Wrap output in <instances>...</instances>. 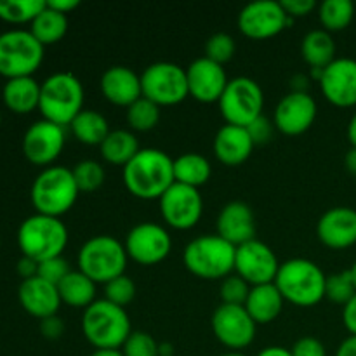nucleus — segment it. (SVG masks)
<instances>
[{"label":"nucleus","instance_id":"1","mask_svg":"<svg viewBox=\"0 0 356 356\" xmlns=\"http://www.w3.org/2000/svg\"><path fill=\"white\" fill-rule=\"evenodd\" d=\"M124 184L131 195L141 200H160L176 183L174 160L156 148L139 149L138 155L124 167Z\"/></svg>","mask_w":356,"mask_h":356},{"label":"nucleus","instance_id":"2","mask_svg":"<svg viewBox=\"0 0 356 356\" xmlns=\"http://www.w3.org/2000/svg\"><path fill=\"white\" fill-rule=\"evenodd\" d=\"M325 280L327 275L318 264L305 257H294L280 264L275 285L291 305L312 308L325 299Z\"/></svg>","mask_w":356,"mask_h":356},{"label":"nucleus","instance_id":"3","mask_svg":"<svg viewBox=\"0 0 356 356\" xmlns=\"http://www.w3.org/2000/svg\"><path fill=\"white\" fill-rule=\"evenodd\" d=\"M82 332L96 350H122L132 334V327L125 308L106 299H96L83 309Z\"/></svg>","mask_w":356,"mask_h":356},{"label":"nucleus","instance_id":"4","mask_svg":"<svg viewBox=\"0 0 356 356\" xmlns=\"http://www.w3.org/2000/svg\"><path fill=\"white\" fill-rule=\"evenodd\" d=\"M83 86L73 73L58 72L40 86V110L44 120L70 127L73 118L83 110Z\"/></svg>","mask_w":356,"mask_h":356},{"label":"nucleus","instance_id":"5","mask_svg":"<svg viewBox=\"0 0 356 356\" xmlns=\"http://www.w3.org/2000/svg\"><path fill=\"white\" fill-rule=\"evenodd\" d=\"M236 247L216 235H202L191 240L183 252L186 270L202 280H221L235 271Z\"/></svg>","mask_w":356,"mask_h":356},{"label":"nucleus","instance_id":"6","mask_svg":"<svg viewBox=\"0 0 356 356\" xmlns=\"http://www.w3.org/2000/svg\"><path fill=\"white\" fill-rule=\"evenodd\" d=\"M73 170L68 167H45L31 184V204L37 214L61 218L75 205L79 198Z\"/></svg>","mask_w":356,"mask_h":356},{"label":"nucleus","instance_id":"7","mask_svg":"<svg viewBox=\"0 0 356 356\" xmlns=\"http://www.w3.org/2000/svg\"><path fill=\"white\" fill-rule=\"evenodd\" d=\"M17 245L23 256L42 263L63 256V250L68 245V229L59 218L33 214L21 222Z\"/></svg>","mask_w":356,"mask_h":356},{"label":"nucleus","instance_id":"8","mask_svg":"<svg viewBox=\"0 0 356 356\" xmlns=\"http://www.w3.org/2000/svg\"><path fill=\"white\" fill-rule=\"evenodd\" d=\"M127 250L124 243L110 235H97L87 240L79 250V271L89 277L94 284L106 285L108 282L125 275Z\"/></svg>","mask_w":356,"mask_h":356},{"label":"nucleus","instance_id":"9","mask_svg":"<svg viewBox=\"0 0 356 356\" xmlns=\"http://www.w3.org/2000/svg\"><path fill=\"white\" fill-rule=\"evenodd\" d=\"M44 49L26 30L0 33V75L7 80L33 76L44 61Z\"/></svg>","mask_w":356,"mask_h":356},{"label":"nucleus","instance_id":"10","mask_svg":"<svg viewBox=\"0 0 356 356\" xmlns=\"http://www.w3.org/2000/svg\"><path fill=\"white\" fill-rule=\"evenodd\" d=\"M218 104L226 124L249 127L263 115L264 94L256 80L249 76H236L229 80Z\"/></svg>","mask_w":356,"mask_h":356},{"label":"nucleus","instance_id":"11","mask_svg":"<svg viewBox=\"0 0 356 356\" xmlns=\"http://www.w3.org/2000/svg\"><path fill=\"white\" fill-rule=\"evenodd\" d=\"M143 97L159 106H176L190 96L186 70L176 63L159 61L141 73Z\"/></svg>","mask_w":356,"mask_h":356},{"label":"nucleus","instance_id":"12","mask_svg":"<svg viewBox=\"0 0 356 356\" xmlns=\"http://www.w3.org/2000/svg\"><path fill=\"white\" fill-rule=\"evenodd\" d=\"M216 339L232 351H242L256 339L257 323L245 306L221 305L216 308L211 320Z\"/></svg>","mask_w":356,"mask_h":356},{"label":"nucleus","instance_id":"13","mask_svg":"<svg viewBox=\"0 0 356 356\" xmlns=\"http://www.w3.org/2000/svg\"><path fill=\"white\" fill-rule=\"evenodd\" d=\"M124 247L129 259L141 266H155L169 257L172 240L163 226L156 222H141L127 233Z\"/></svg>","mask_w":356,"mask_h":356},{"label":"nucleus","instance_id":"14","mask_svg":"<svg viewBox=\"0 0 356 356\" xmlns=\"http://www.w3.org/2000/svg\"><path fill=\"white\" fill-rule=\"evenodd\" d=\"M289 24H292V17H289L282 3L275 0L250 2L238 14V30L252 40L277 37Z\"/></svg>","mask_w":356,"mask_h":356},{"label":"nucleus","instance_id":"15","mask_svg":"<svg viewBox=\"0 0 356 356\" xmlns=\"http://www.w3.org/2000/svg\"><path fill=\"white\" fill-rule=\"evenodd\" d=\"M160 214L167 226L179 232L195 228L204 212V200L198 188L174 183L159 200Z\"/></svg>","mask_w":356,"mask_h":356},{"label":"nucleus","instance_id":"16","mask_svg":"<svg viewBox=\"0 0 356 356\" xmlns=\"http://www.w3.org/2000/svg\"><path fill=\"white\" fill-rule=\"evenodd\" d=\"M278 270H280V263H278L277 254L261 240L254 238L236 247L235 273L242 277L250 287L273 284Z\"/></svg>","mask_w":356,"mask_h":356},{"label":"nucleus","instance_id":"17","mask_svg":"<svg viewBox=\"0 0 356 356\" xmlns=\"http://www.w3.org/2000/svg\"><path fill=\"white\" fill-rule=\"evenodd\" d=\"M65 127L49 120H38L23 136V153L33 165H51L65 148Z\"/></svg>","mask_w":356,"mask_h":356},{"label":"nucleus","instance_id":"18","mask_svg":"<svg viewBox=\"0 0 356 356\" xmlns=\"http://www.w3.org/2000/svg\"><path fill=\"white\" fill-rule=\"evenodd\" d=\"M323 97L337 108L356 106V61L336 58L318 79Z\"/></svg>","mask_w":356,"mask_h":356},{"label":"nucleus","instance_id":"19","mask_svg":"<svg viewBox=\"0 0 356 356\" xmlns=\"http://www.w3.org/2000/svg\"><path fill=\"white\" fill-rule=\"evenodd\" d=\"M316 113V101L308 92H289L277 104L275 129L285 136H301L315 124Z\"/></svg>","mask_w":356,"mask_h":356},{"label":"nucleus","instance_id":"20","mask_svg":"<svg viewBox=\"0 0 356 356\" xmlns=\"http://www.w3.org/2000/svg\"><path fill=\"white\" fill-rule=\"evenodd\" d=\"M188 89L190 96L197 99L198 103H219L226 86H228V76L225 68L218 63L211 61L204 56L191 63L186 68Z\"/></svg>","mask_w":356,"mask_h":356},{"label":"nucleus","instance_id":"21","mask_svg":"<svg viewBox=\"0 0 356 356\" xmlns=\"http://www.w3.org/2000/svg\"><path fill=\"white\" fill-rule=\"evenodd\" d=\"M316 235L325 247L343 250L356 243V211L351 207L329 209L316 225Z\"/></svg>","mask_w":356,"mask_h":356},{"label":"nucleus","instance_id":"22","mask_svg":"<svg viewBox=\"0 0 356 356\" xmlns=\"http://www.w3.org/2000/svg\"><path fill=\"white\" fill-rule=\"evenodd\" d=\"M216 228L218 235L232 245L240 247L250 242L256 238V218L252 209L245 202H229L219 212Z\"/></svg>","mask_w":356,"mask_h":356},{"label":"nucleus","instance_id":"23","mask_svg":"<svg viewBox=\"0 0 356 356\" xmlns=\"http://www.w3.org/2000/svg\"><path fill=\"white\" fill-rule=\"evenodd\" d=\"M101 94L108 103L129 108L143 97L141 75L129 66H110L101 76Z\"/></svg>","mask_w":356,"mask_h":356},{"label":"nucleus","instance_id":"24","mask_svg":"<svg viewBox=\"0 0 356 356\" xmlns=\"http://www.w3.org/2000/svg\"><path fill=\"white\" fill-rule=\"evenodd\" d=\"M17 299L24 312L38 320L58 315L61 306L58 287L38 277L21 282L17 289Z\"/></svg>","mask_w":356,"mask_h":356},{"label":"nucleus","instance_id":"25","mask_svg":"<svg viewBox=\"0 0 356 356\" xmlns=\"http://www.w3.org/2000/svg\"><path fill=\"white\" fill-rule=\"evenodd\" d=\"M212 149L219 162L228 167H236L249 160V156L252 155L254 143L245 127L226 124L216 132Z\"/></svg>","mask_w":356,"mask_h":356},{"label":"nucleus","instance_id":"26","mask_svg":"<svg viewBox=\"0 0 356 356\" xmlns=\"http://www.w3.org/2000/svg\"><path fill=\"white\" fill-rule=\"evenodd\" d=\"M284 296L273 284H264L250 287L249 298L245 301V309L252 316L257 325H266L275 322L284 309Z\"/></svg>","mask_w":356,"mask_h":356},{"label":"nucleus","instance_id":"27","mask_svg":"<svg viewBox=\"0 0 356 356\" xmlns=\"http://www.w3.org/2000/svg\"><path fill=\"white\" fill-rule=\"evenodd\" d=\"M40 86L33 76H19L7 80L2 89V97L6 106L13 113L26 115L38 110L40 103Z\"/></svg>","mask_w":356,"mask_h":356},{"label":"nucleus","instance_id":"28","mask_svg":"<svg viewBox=\"0 0 356 356\" xmlns=\"http://www.w3.org/2000/svg\"><path fill=\"white\" fill-rule=\"evenodd\" d=\"M301 56L312 70H325L336 59V42L332 33L322 30H313L301 40Z\"/></svg>","mask_w":356,"mask_h":356},{"label":"nucleus","instance_id":"29","mask_svg":"<svg viewBox=\"0 0 356 356\" xmlns=\"http://www.w3.org/2000/svg\"><path fill=\"white\" fill-rule=\"evenodd\" d=\"M73 138L87 146H101L110 134V124L99 111L82 110L70 124Z\"/></svg>","mask_w":356,"mask_h":356},{"label":"nucleus","instance_id":"30","mask_svg":"<svg viewBox=\"0 0 356 356\" xmlns=\"http://www.w3.org/2000/svg\"><path fill=\"white\" fill-rule=\"evenodd\" d=\"M61 302L76 309H86L96 301V284L82 271H70L58 285Z\"/></svg>","mask_w":356,"mask_h":356},{"label":"nucleus","instance_id":"31","mask_svg":"<svg viewBox=\"0 0 356 356\" xmlns=\"http://www.w3.org/2000/svg\"><path fill=\"white\" fill-rule=\"evenodd\" d=\"M101 156L111 165L125 167L139 153V141L132 131L117 129L108 134L99 146Z\"/></svg>","mask_w":356,"mask_h":356},{"label":"nucleus","instance_id":"32","mask_svg":"<svg viewBox=\"0 0 356 356\" xmlns=\"http://www.w3.org/2000/svg\"><path fill=\"white\" fill-rule=\"evenodd\" d=\"M211 162L200 153H184L174 159V179L179 184L200 188L211 179Z\"/></svg>","mask_w":356,"mask_h":356},{"label":"nucleus","instance_id":"33","mask_svg":"<svg viewBox=\"0 0 356 356\" xmlns=\"http://www.w3.org/2000/svg\"><path fill=\"white\" fill-rule=\"evenodd\" d=\"M68 31V16L51 9L45 3V9L31 21L30 33L40 42L42 45H52L63 40Z\"/></svg>","mask_w":356,"mask_h":356},{"label":"nucleus","instance_id":"34","mask_svg":"<svg viewBox=\"0 0 356 356\" xmlns=\"http://www.w3.org/2000/svg\"><path fill=\"white\" fill-rule=\"evenodd\" d=\"M318 17L323 30L329 33L346 30L355 17V6L351 0H325L318 6Z\"/></svg>","mask_w":356,"mask_h":356},{"label":"nucleus","instance_id":"35","mask_svg":"<svg viewBox=\"0 0 356 356\" xmlns=\"http://www.w3.org/2000/svg\"><path fill=\"white\" fill-rule=\"evenodd\" d=\"M45 0H0V19L6 23H30L45 9Z\"/></svg>","mask_w":356,"mask_h":356},{"label":"nucleus","instance_id":"36","mask_svg":"<svg viewBox=\"0 0 356 356\" xmlns=\"http://www.w3.org/2000/svg\"><path fill=\"white\" fill-rule=\"evenodd\" d=\"M160 122V106L146 97H139L127 108V124L132 132H148Z\"/></svg>","mask_w":356,"mask_h":356},{"label":"nucleus","instance_id":"37","mask_svg":"<svg viewBox=\"0 0 356 356\" xmlns=\"http://www.w3.org/2000/svg\"><path fill=\"white\" fill-rule=\"evenodd\" d=\"M72 170L80 193H92V191L99 190L106 177L103 165L96 160H82Z\"/></svg>","mask_w":356,"mask_h":356},{"label":"nucleus","instance_id":"38","mask_svg":"<svg viewBox=\"0 0 356 356\" xmlns=\"http://www.w3.org/2000/svg\"><path fill=\"white\" fill-rule=\"evenodd\" d=\"M356 296V287L351 278L350 270L332 273L325 280V298L336 305L344 306L351 301Z\"/></svg>","mask_w":356,"mask_h":356},{"label":"nucleus","instance_id":"39","mask_svg":"<svg viewBox=\"0 0 356 356\" xmlns=\"http://www.w3.org/2000/svg\"><path fill=\"white\" fill-rule=\"evenodd\" d=\"M236 45L233 40L232 35L225 33V31H219V33L211 35L205 42V58L211 59V61L218 63V65H225V63L232 61L233 56H235Z\"/></svg>","mask_w":356,"mask_h":356},{"label":"nucleus","instance_id":"40","mask_svg":"<svg viewBox=\"0 0 356 356\" xmlns=\"http://www.w3.org/2000/svg\"><path fill=\"white\" fill-rule=\"evenodd\" d=\"M250 285L238 277L236 273H232L229 277L222 278L221 287H219V298L221 305H233V306H245L247 298H249Z\"/></svg>","mask_w":356,"mask_h":356},{"label":"nucleus","instance_id":"41","mask_svg":"<svg viewBox=\"0 0 356 356\" xmlns=\"http://www.w3.org/2000/svg\"><path fill=\"white\" fill-rule=\"evenodd\" d=\"M136 284L131 277L127 275H122V277L115 278V280L108 282L104 285V299L113 305L125 308L127 305H131L136 298Z\"/></svg>","mask_w":356,"mask_h":356},{"label":"nucleus","instance_id":"42","mask_svg":"<svg viewBox=\"0 0 356 356\" xmlns=\"http://www.w3.org/2000/svg\"><path fill=\"white\" fill-rule=\"evenodd\" d=\"M120 351L124 356H160V344L148 332L132 330Z\"/></svg>","mask_w":356,"mask_h":356},{"label":"nucleus","instance_id":"43","mask_svg":"<svg viewBox=\"0 0 356 356\" xmlns=\"http://www.w3.org/2000/svg\"><path fill=\"white\" fill-rule=\"evenodd\" d=\"M70 271L72 270H70L68 261H66L63 256H59V257H52V259L38 263L37 277L58 287V285L65 280V277L70 273Z\"/></svg>","mask_w":356,"mask_h":356},{"label":"nucleus","instance_id":"44","mask_svg":"<svg viewBox=\"0 0 356 356\" xmlns=\"http://www.w3.org/2000/svg\"><path fill=\"white\" fill-rule=\"evenodd\" d=\"M245 129L247 132H249L250 139H252L254 146H259V145H266V143H270V139L273 138L275 124L270 120V118L261 115L259 118H256V120Z\"/></svg>","mask_w":356,"mask_h":356},{"label":"nucleus","instance_id":"45","mask_svg":"<svg viewBox=\"0 0 356 356\" xmlns=\"http://www.w3.org/2000/svg\"><path fill=\"white\" fill-rule=\"evenodd\" d=\"M291 351L292 356H327V350L322 341L312 336L301 337V339L296 341Z\"/></svg>","mask_w":356,"mask_h":356},{"label":"nucleus","instance_id":"46","mask_svg":"<svg viewBox=\"0 0 356 356\" xmlns=\"http://www.w3.org/2000/svg\"><path fill=\"white\" fill-rule=\"evenodd\" d=\"M280 3L285 9V13H287V16L292 17V19L309 16L316 9L315 0H284Z\"/></svg>","mask_w":356,"mask_h":356},{"label":"nucleus","instance_id":"47","mask_svg":"<svg viewBox=\"0 0 356 356\" xmlns=\"http://www.w3.org/2000/svg\"><path fill=\"white\" fill-rule=\"evenodd\" d=\"M40 332L45 339H59L65 334V322L58 315L40 320Z\"/></svg>","mask_w":356,"mask_h":356},{"label":"nucleus","instance_id":"48","mask_svg":"<svg viewBox=\"0 0 356 356\" xmlns=\"http://www.w3.org/2000/svg\"><path fill=\"white\" fill-rule=\"evenodd\" d=\"M16 270H17V275H19V277L23 278V280H28V278L37 277L38 263H37V261L30 259V257L23 256L19 261H17Z\"/></svg>","mask_w":356,"mask_h":356},{"label":"nucleus","instance_id":"49","mask_svg":"<svg viewBox=\"0 0 356 356\" xmlns=\"http://www.w3.org/2000/svg\"><path fill=\"white\" fill-rule=\"evenodd\" d=\"M343 322L350 336H356V296L343 308Z\"/></svg>","mask_w":356,"mask_h":356},{"label":"nucleus","instance_id":"50","mask_svg":"<svg viewBox=\"0 0 356 356\" xmlns=\"http://www.w3.org/2000/svg\"><path fill=\"white\" fill-rule=\"evenodd\" d=\"M47 6L51 7V9L68 16L73 9H76V7L80 6V2L79 0H47Z\"/></svg>","mask_w":356,"mask_h":356},{"label":"nucleus","instance_id":"51","mask_svg":"<svg viewBox=\"0 0 356 356\" xmlns=\"http://www.w3.org/2000/svg\"><path fill=\"white\" fill-rule=\"evenodd\" d=\"M336 356H356V336H350L339 344Z\"/></svg>","mask_w":356,"mask_h":356},{"label":"nucleus","instance_id":"52","mask_svg":"<svg viewBox=\"0 0 356 356\" xmlns=\"http://www.w3.org/2000/svg\"><path fill=\"white\" fill-rule=\"evenodd\" d=\"M257 356H292V351L284 346H268L263 351H259Z\"/></svg>","mask_w":356,"mask_h":356},{"label":"nucleus","instance_id":"53","mask_svg":"<svg viewBox=\"0 0 356 356\" xmlns=\"http://www.w3.org/2000/svg\"><path fill=\"white\" fill-rule=\"evenodd\" d=\"M344 167H346L348 172L356 176V148H353V146L348 149L346 156H344Z\"/></svg>","mask_w":356,"mask_h":356},{"label":"nucleus","instance_id":"54","mask_svg":"<svg viewBox=\"0 0 356 356\" xmlns=\"http://www.w3.org/2000/svg\"><path fill=\"white\" fill-rule=\"evenodd\" d=\"M348 139H350L351 146L356 148V113L351 117L350 124H348Z\"/></svg>","mask_w":356,"mask_h":356},{"label":"nucleus","instance_id":"55","mask_svg":"<svg viewBox=\"0 0 356 356\" xmlns=\"http://www.w3.org/2000/svg\"><path fill=\"white\" fill-rule=\"evenodd\" d=\"M90 356H124L120 350H94Z\"/></svg>","mask_w":356,"mask_h":356},{"label":"nucleus","instance_id":"56","mask_svg":"<svg viewBox=\"0 0 356 356\" xmlns=\"http://www.w3.org/2000/svg\"><path fill=\"white\" fill-rule=\"evenodd\" d=\"M350 273H351V278H353V284H355V287H356V261H355L353 266L350 268Z\"/></svg>","mask_w":356,"mask_h":356},{"label":"nucleus","instance_id":"57","mask_svg":"<svg viewBox=\"0 0 356 356\" xmlns=\"http://www.w3.org/2000/svg\"><path fill=\"white\" fill-rule=\"evenodd\" d=\"M222 356H245L243 353H240V351H229V353L222 355Z\"/></svg>","mask_w":356,"mask_h":356},{"label":"nucleus","instance_id":"58","mask_svg":"<svg viewBox=\"0 0 356 356\" xmlns=\"http://www.w3.org/2000/svg\"><path fill=\"white\" fill-rule=\"evenodd\" d=\"M0 125H2V115H0Z\"/></svg>","mask_w":356,"mask_h":356},{"label":"nucleus","instance_id":"59","mask_svg":"<svg viewBox=\"0 0 356 356\" xmlns=\"http://www.w3.org/2000/svg\"><path fill=\"white\" fill-rule=\"evenodd\" d=\"M169 356H174V355H169Z\"/></svg>","mask_w":356,"mask_h":356}]
</instances>
